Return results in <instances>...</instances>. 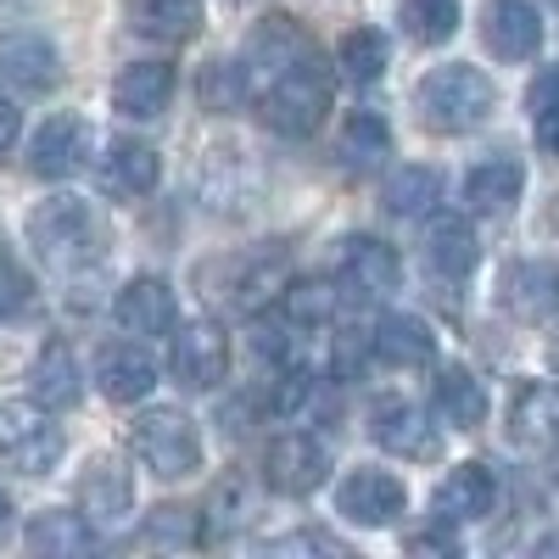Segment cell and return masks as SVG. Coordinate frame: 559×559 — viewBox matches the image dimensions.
Segmentation results:
<instances>
[{"label": "cell", "mask_w": 559, "mask_h": 559, "mask_svg": "<svg viewBox=\"0 0 559 559\" xmlns=\"http://www.w3.org/2000/svg\"><path fill=\"white\" fill-rule=\"evenodd\" d=\"M28 247L39 263H51L62 274H79L90 263H102V247H107V224L102 213L79 202V197H51L28 213Z\"/></svg>", "instance_id": "cell-1"}, {"label": "cell", "mask_w": 559, "mask_h": 559, "mask_svg": "<svg viewBox=\"0 0 559 559\" xmlns=\"http://www.w3.org/2000/svg\"><path fill=\"white\" fill-rule=\"evenodd\" d=\"M414 102H419V123L437 129V134H471L492 118L498 107V84L471 68V62H453V68H437L419 79L414 90Z\"/></svg>", "instance_id": "cell-2"}, {"label": "cell", "mask_w": 559, "mask_h": 559, "mask_svg": "<svg viewBox=\"0 0 559 559\" xmlns=\"http://www.w3.org/2000/svg\"><path fill=\"white\" fill-rule=\"evenodd\" d=\"M258 102H263V123L274 134L302 140V134H313L324 123V112H331V73H324L313 57H297Z\"/></svg>", "instance_id": "cell-3"}, {"label": "cell", "mask_w": 559, "mask_h": 559, "mask_svg": "<svg viewBox=\"0 0 559 559\" xmlns=\"http://www.w3.org/2000/svg\"><path fill=\"white\" fill-rule=\"evenodd\" d=\"M129 448L163 481H185L202 464V437H197V426H191V414H185V408H152V414H140L134 431H129Z\"/></svg>", "instance_id": "cell-4"}, {"label": "cell", "mask_w": 559, "mask_h": 559, "mask_svg": "<svg viewBox=\"0 0 559 559\" xmlns=\"http://www.w3.org/2000/svg\"><path fill=\"white\" fill-rule=\"evenodd\" d=\"M62 431L45 419V408L34 403H0V464L7 471H23V476H45L57 471L62 459Z\"/></svg>", "instance_id": "cell-5"}, {"label": "cell", "mask_w": 559, "mask_h": 559, "mask_svg": "<svg viewBox=\"0 0 559 559\" xmlns=\"http://www.w3.org/2000/svg\"><path fill=\"white\" fill-rule=\"evenodd\" d=\"M324 476H331V453H324V442L308 437V431L274 437L269 453H263V481L280 498H308V492L324 487Z\"/></svg>", "instance_id": "cell-6"}, {"label": "cell", "mask_w": 559, "mask_h": 559, "mask_svg": "<svg viewBox=\"0 0 559 559\" xmlns=\"http://www.w3.org/2000/svg\"><path fill=\"white\" fill-rule=\"evenodd\" d=\"M57 79H62V57L45 34H28V28L0 34V90L45 96V90H57Z\"/></svg>", "instance_id": "cell-7"}, {"label": "cell", "mask_w": 559, "mask_h": 559, "mask_svg": "<svg viewBox=\"0 0 559 559\" xmlns=\"http://www.w3.org/2000/svg\"><path fill=\"white\" fill-rule=\"evenodd\" d=\"M408 503V487L397 471H376V464H364V471H353L336 492V515L353 521V526H386L403 515Z\"/></svg>", "instance_id": "cell-8"}, {"label": "cell", "mask_w": 559, "mask_h": 559, "mask_svg": "<svg viewBox=\"0 0 559 559\" xmlns=\"http://www.w3.org/2000/svg\"><path fill=\"white\" fill-rule=\"evenodd\" d=\"M174 376L185 386H218L229 376V336H224V324L218 319H191V324H179V336H174Z\"/></svg>", "instance_id": "cell-9"}, {"label": "cell", "mask_w": 559, "mask_h": 559, "mask_svg": "<svg viewBox=\"0 0 559 559\" xmlns=\"http://www.w3.org/2000/svg\"><path fill=\"white\" fill-rule=\"evenodd\" d=\"M90 157V123L79 112H57V118H45L39 134H34V146H28V168L39 179H73Z\"/></svg>", "instance_id": "cell-10"}, {"label": "cell", "mask_w": 559, "mask_h": 559, "mask_svg": "<svg viewBox=\"0 0 559 559\" xmlns=\"http://www.w3.org/2000/svg\"><path fill=\"white\" fill-rule=\"evenodd\" d=\"M336 263H342V280H347V292H353V297L381 302V297H392V292L403 286V263H397V252H392L386 241H376V236H347Z\"/></svg>", "instance_id": "cell-11"}, {"label": "cell", "mask_w": 559, "mask_h": 559, "mask_svg": "<svg viewBox=\"0 0 559 559\" xmlns=\"http://www.w3.org/2000/svg\"><path fill=\"white\" fill-rule=\"evenodd\" d=\"M498 302L515 313V319H526V324L548 319L559 308V263H548V258L509 263L503 280H498Z\"/></svg>", "instance_id": "cell-12"}, {"label": "cell", "mask_w": 559, "mask_h": 559, "mask_svg": "<svg viewBox=\"0 0 559 559\" xmlns=\"http://www.w3.org/2000/svg\"><path fill=\"white\" fill-rule=\"evenodd\" d=\"M481 34H487V51L498 62H532L543 45V17L532 0H492Z\"/></svg>", "instance_id": "cell-13"}, {"label": "cell", "mask_w": 559, "mask_h": 559, "mask_svg": "<svg viewBox=\"0 0 559 559\" xmlns=\"http://www.w3.org/2000/svg\"><path fill=\"white\" fill-rule=\"evenodd\" d=\"M509 442L521 448H554L559 442V386L554 381H526L509 397Z\"/></svg>", "instance_id": "cell-14"}, {"label": "cell", "mask_w": 559, "mask_h": 559, "mask_svg": "<svg viewBox=\"0 0 559 559\" xmlns=\"http://www.w3.org/2000/svg\"><path fill=\"white\" fill-rule=\"evenodd\" d=\"M492 503H498V476L471 459V464H459V471H448V481L437 487V521L442 526L481 521V515H492Z\"/></svg>", "instance_id": "cell-15"}, {"label": "cell", "mask_w": 559, "mask_h": 559, "mask_svg": "<svg viewBox=\"0 0 559 559\" xmlns=\"http://www.w3.org/2000/svg\"><path fill=\"white\" fill-rule=\"evenodd\" d=\"M129 503H134V481L123 471V459H112V453L90 459L84 476H79V509H84V521L107 526V521L129 515Z\"/></svg>", "instance_id": "cell-16"}, {"label": "cell", "mask_w": 559, "mask_h": 559, "mask_svg": "<svg viewBox=\"0 0 559 559\" xmlns=\"http://www.w3.org/2000/svg\"><path fill=\"white\" fill-rule=\"evenodd\" d=\"M297 57H308V45H302V34L286 23V17H269L252 39H247V68H241V79L258 90V96H263V90L280 79V73H286Z\"/></svg>", "instance_id": "cell-17"}, {"label": "cell", "mask_w": 559, "mask_h": 559, "mask_svg": "<svg viewBox=\"0 0 559 559\" xmlns=\"http://www.w3.org/2000/svg\"><path fill=\"white\" fill-rule=\"evenodd\" d=\"M521 191H526V168L515 157H487V163H476L471 174H464V202H471V213H481V218H503L521 202Z\"/></svg>", "instance_id": "cell-18"}, {"label": "cell", "mask_w": 559, "mask_h": 559, "mask_svg": "<svg viewBox=\"0 0 559 559\" xmlns=\"http://www.w3.org/2000/svg\"><path fill=\"white\" fill-rule=\"evenodd\" d=\"M96 381L112 403H140L152 386H157V364L146 347H134V342H112L96 353Z\"/></svg>", "instance_id": "cell-19"}, {"label": "cell", "mask_w": 559, "mask_h": 559, "mask_svg": "<svg viewBox=\"0 0 559 559\" xmlns=\"http://www.w3.org/2000/svg\"><path fill=\"white\" fill-rule=\"evenodd\" d=\"M369 437H376L386 453H403V459H437L431 414L414 408V403H381L376 419H369Z\"/></svg>", "instance_id": "cell-20"}, {"label": "cell", "mask_w": 559, "mask_h": 559, "mask_svg": "<svg viewBox=\"0 0 559 559\" xmlns=\"http://www.w3.org/2000/svg\"><path fill=\"white\" fill-rule=\"evenodd\" d=\"M118 324L129 336H163L174 331V292L157 274H134L118 292Z\"/></svg>", "instance_id": "cell-21"}, {"label": "cell", "mask_w": 559, "mask_h": 559, "mask_svg": "<svg viewBox=\"0 0 559 559\" xmlns=\"http://www.w3.org/2000/svg\"><path fill=\"white\" fill-rule=\"evenodd\" d=\"M28 392L45 414H57V408H73L84 397V376H79V358L68 342H51V347H39L34 369H28Z\"/></svg>", "instance_id": "cell-22"}, {"label": "cell", "mask_w": 559, "mask_h": 559, "mask_svg": "<svg viewBox=\"0 0 559 559\" xmlns=\"http://www.w3.org/2000/svg\"><path fill=\"white\" fill-rule=\"evenodd\" d=\"M369 353H376L381 364H392V369H419V364H431L437 336H431L426 319H414V313H386L376 331H369Z\"/></svg>", "instance_id": "cell-23"}, {"label": "cell", "mask_w": 559, "mask_h": 559, "mask_svg": "<svg viewBox=\"0 0 559 559\" xmlns=\"http://www.w3.org/2000/svg\"><path fill=\"white\" fill-rule=\"evenodd\" d=\"M174 96V68L168 62H129L112 84V107L123 118H157Z\"/></svg>", "instance_id": "cell-24"}, {"label": "cell", "mask_w": 559, "mask_h": 559, "mask_svg": "<svg viewBox=\"0 0 559 559\" xmlns=\"http://www.w3.org/2000/svg\"><path fill=\"white\" fill-rule=\"evenodd\" d=\"M157 174H163V163L146 140H112L102 157V185L112 197H146L157 185Z\"/></svg>", "instance_id": "cell-25"}, {"label": "cell", "mask_w": 559, "mask_h": 559, "mask_svg": "<svg viewBox=\"0 0 559 559\" xmlns=\"http://www.w3.org/2000/svg\"><path fill=\"white\" fill-rule=\"evenodd\" d=\"M28 548L34 554H51V559H73V554H90L96 548V532H90L84 509H39L28 521Z\"/></svg>", "instance_id": "cell-26"}, {"label": "cell", "mask_w": 559, "mask_h": 559, "mask_svg": "<svg viewBox=\"0 0 559 559\" xmlns=\"http://www.w3.org/2000/svg\"><path fill=\"white\" fill-rule=\"evenodd\" d=\"M129 23L146 39L179 45L202 28V0H129Z\"/></svg>", "instance_id": "cell-27"}, {"label": "cell", "mask_w": 559, "mask_h": 559, "mask_svg": "<svg viewBox=\"0 0 559 559\" xmlns=\"http://www.w3.org/2000/svg\"><path fill=\"white\" fill-rule=\"evenodd\" d=\"M437 408H442L448 426H459V431H476L481 419H487V386L471 376V369L448 364L442 376H437Z\"/></svg>", "instance_id": "cell-28"}, {"label": "cell", "mask_w": 559, "mask_h": 559, "mask_svg": "<svg viewBox=\"0 0 559 559\" xmlns=\"http://www.w3.org/2000/svg\"><path fill=\"white\" fill-rule=\"evenodd\" d=\"M426 258H431V269H442L448 280H464V274L476 269V258H481L476 229L464 224V218H437V224H431V241H426Z\"/></svg>", "instance_id": "cell-29"}, {"label": "cell", "mask_w": 559, "mask_h": 559, "mask_svg": "<svg viewBox=\"0 0 559 559\" xmlns=\"http://www.w3.org/2000/svg\"><path fill=\"white\" fill-rule=\"evenodd\" d=\"M280 302H286V319L297 324V331H308V324H331L336 319L342 292L331 286V280H319V274H302V280H286Z\"/></svg>", "instance_id": "cell-30"}, {"label": "cell", "mask_w": 559, "mask_h": 559, "mask_svg": "<svg viewBox=\"0 0 559 559\" xmlns=\"http://www.w3.org/2000/svg\"><path fill=\"white\" fill-rule=\"evenodd\" d=\"M386 62H392V45H386L381 28H353V34H342V45H336V68H342L353 84H376V79L386 73Z\"/></svg>", "instance_id": "cell-31"}, {"label": "cell", "mask_w": 559, "mask_h": 559, "mask_svg": "<svg viewBox=\"0 0 559 559\" xmlns=\"http://www.w3.org/2000/svg\"><path fill=\"white\" fill-rule=\"evenodd\" d=\"M437 197H442V174H437V168H397V174L386 179L381 207L397 213V218H419V213L437 207Z\"/></svg>", "instance_id": "cell-32"}, {"label": "cell", "mask_w": 559, "mask_h": 559, "mask_svg": "<svg viewBox=\"0 0 559 559\" xmlns=\"http://www.w3.org/2000/svg\"><path fill=\"white\" fill-rule=\"evenodd\" d=\"M353 168H369V163H386L392 152V129L381 112H347L342 118V146H336Z\"/></svg>", "instance_id": "cell-33"}, {"label": "cell", "mask_w": 559, "mask_h": 559, "mask_svg": "<svg viewBox=\"0 0 559 559\" xmlns=\"http://www.w3.org/2000/svg\"><path fill=\"white\" fill-rule=\"evenodd\" d=\"M397 23L408 28V39L419 45H448L459 34V0H403Z\"/></svg>", "instance_id": "cell-34"}, {"label": "cell", "mask_w": 559, "mask_h": 559, "mask_svg": "<svg viewBox=\"0 0 559 559\" xmlns=\"http://www.w3.org/2000/svg\"><path fill=\"white\" fill-rule=\"evenodd\" d=\"M134 543L140 548H191L197 543V515L191 509H157V515L140 526Z\"/></svg>", "instance_id": "cell-35"}, {"label": "cell", "mask_w": 559, "mask_h": 559, "mask_svg": "<svg viewBox=\"0 0 559 559\" xmlns=\"http://www.w3.org/2000/svg\"><path fill=\"white\" fill-rule=\"evenodd\" d=\"M207 515H213V521H207V532H213V537H218V532H236V526L252 515V492L241 498V487H218V498H213Z\"/></svg>", "instance_id": "cell-36"}, {"label": "cell", "mask_w": 559, "mask_h": 559, "mask_svg": "<svg viewBox=\"0 0 559 559\" xmlns=\"http://www.w3.org/2000/svg\"><path fill=\"white\" fill-rule=\"evenodd\" d=\"M241 90H247L241 68H213V73L202 79V102H213V107H236V102H241Z\"/></svg>", "instance_id": "cell-37"}, {"label": "cell", "mask_w": 559, "mask_h": 559, "mask_svg": "<svg viewBox=\"0 0 559 559\" xmlns=\"http://www.w3.org/2000/svg\"><path fill=\"white\" fill-rule=\"evenodd\" d=\"M313 376H308V369H286V376H280V392H274V403L280 408H286V414H302L308 403H313Z\"/></svg>", "instance_id": "cell-38"}, {"label": "cell", "mask_w": 559, "mask_h": 559, "mask_svg": "<svg viewBox=\"0 0 559 559\" xmlns=\"http://www.w3.org/2000/svg\"><path fill=\"white\" fill-rule=\"evenodd\" d=\"M526 107H532L537 118L559 107V68H548V73H537V84L526 90Z\"/></svg>", "instance_id": "cell-39"}, {"label": "cell", "mask_w": 559, "mask_h": 559, "mask_svg": "<svg viewBox=\"0 0 559 559\" xmlns=\"http://www.w3.org/2000/svg\"><path fill=\"white\" fill-rule=\"evenodd\" d=\"M17 134H23V118H17V107H12V102H0V157H7V152L17 146Z\"/></svg>", "instance_id": "cell-40"}, {"label": "cell", "mask_w": 559, "mask_h": 559, "mask_svg": "<svg viewBox=\"0 0 559 559\" xmlns=\"http://www.w3.org/2000/svg\"><path fill=\"white\" fill-rule=\"evenodd\" d=\"M537 140H543V152H554V157H559V107L537 118Z\"/></svg>", "instance_id": "cell-41"}, {"label": "cell", "mask_w": 559, "mask_h": 559, "mask_svg": "<svg viewBox=\"0 0 559 559\" xmlns=\"http://www.w3.org/2000/svg\"><path fill=\"white\" fill-rule=\"evenodd\" d=\"M408 548H414V554H453V537H448V532H426V537H414Z\"/></svg>", "instance_id": "cell-42"}, {"label": "cell", "mask_w": 559, "mask_h": 559, "mask_svg": "<svg viewBox=\"0 0 559 559\" xmlns=\"http://www.w3.org/2000/svg\"><path fill=\"white\" fill-rule=\"evenodd\" d=\"M7 537H12V498L0 492V543H7Z\"/></svg>", "instance_id": "cell-43"}, {"label": "cell", "mask_w": 559, "mask_h": 559, "mask_svg": "<svg viewBox=\"0 0 559 559\" xmlns=\"http://www.w3.org/2000/svg\"><path fill=\"white\" fill-rule=\"evenodd\" d=\"M537 554H543V559H559V532H548V537L537 543Z\"/></svg>", "instance_id": "cell-44"}, {"label": "cell", "mask_w": 559, "mask_h": 559, "mask_svg": "<svg viewBox=\"0 0 559 559\" xmlns=\"http://www.w3.org/2000/svg\"><path fill=\"white\" fill-rule=\"evenodd\" d=\"M548 358H554V369H559V342H554V353H548Z\"/></svg>", "instance_id": "cell-45"}]
</instances>
